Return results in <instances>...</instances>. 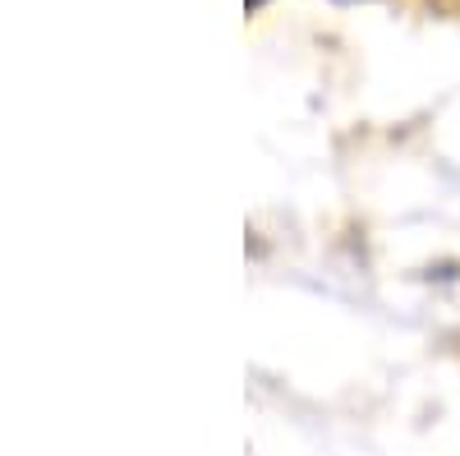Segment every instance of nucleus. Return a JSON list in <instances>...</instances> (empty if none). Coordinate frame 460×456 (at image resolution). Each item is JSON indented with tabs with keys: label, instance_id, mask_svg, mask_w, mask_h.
Masks as SVG:
<instances>
[{
	"label": "nucleus",
	"instance_id": "1",
	"mask_svg": "<svg viewBox=\"0 0 460 456\" xmlns=\"http://www.w3.org/2000/svg\"><path fill=\"white\" fill-rule=\"evenodd\" d=\"M249 5H262V0H249Z\"/></svg>",
	"mask_w": 460,
	"mask_h": 456
}]
</instances>
